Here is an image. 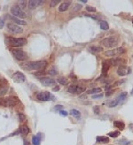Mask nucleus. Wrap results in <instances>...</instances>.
<instances>
[{
    "mask_svg": "<svg viewBox=\"0 0 133 145\" xmlns=\"http://www.w3.org/2000/svg\"><path fill=\"white\" fill-rule=\"evenodd\" d=\"M97 142H102V143H107V142H109V138L106 136H98L97 137Z\"/></svg>",
    "mask_w": 133,
    "mask_h": 145,
    "instance_id": "obj_19",
    "label": "nucleus"
},
{
    "mask_svg": "<svg viewBox=\"0 0 133 145\" xmlns=\"http://www.w3.org/2000/svg\"><path fill=\"white\" fill-rule=\"evenodd\" d=\"M102 97H103V93H99V94H98V95H93V96H92V98H94V99L102 98Z\"/></svg>",
    "mask_w": 133,
    "mask_h": 145,
    "instance_id": "obj_39",
    "label": "nucleus"
},
{
    "mask_svg": "<svg viewBox=\"0 0 133 145\" xmlns=\"http://www.w3.org/2000/svg\"><path fill=\"white\" fill-rule=\"evenodd\" d=\"M76 89H77V86H70L69 88H68V92L69 93H72V94H74V93H76Z\"/></svg>",
    "mask_w": 133,
    "mask_h": 145,
    "instance_id": "obj_32",
    "label": "nucleus"
},
{
    "mask_svg": "<svg viewBox=\"0 0 133 145\" xmlns=\"http://www.w3.org/2000/svg\"><path fill=\"white\" fill-rule=\"evenodd\" d=\"M109 70V64L107 62H104L102 63V76L104 77H107V71Z\"/></svg>",
    "mask_w": 133,
    "mask_h": 145,
    "instance_id": "obj_13",
    "label": "nucleus"
},
{
    "mask_svg": "<svg viewBox=\"0 0 133 145\" xmlns=\"http://www.w3.org/2000/svg\"><path fill=\"white\" fill-rule=\"evenodd\" d=\"M131 95H133V89H132V92H131Z\"/></svg>",
    "mask_w": 133,
    "mask_h": 145,
    "instance_id": "obj_52",
    "label": "nucleus"
},
{
    "mask_svg": "<svg viewBox=\"0 0 133 145\" xmlns=\"http://www.w3.org/2000/svg\"><path fill=\"white\" fill-rule=\"evenodd\" d=\"M10 19L14 22V24H18V25H27V22L25 21H22V20L19 19V18H16L13 16H10Z\"/></svg>",
    "mask_w": 133,
    "mask_h": 145,
    "instance_id": "obj_15",
    "label": "nucleus"
},
{
    "mask_svg": "<svg viewBox=\"0 0 133 145\" xmlns=\"http://www.w3.org/2000/svg\"><path fill=\"white\" fill-rule=\"evenodd\" d=\"M7 91H8V89L6 87H1V88H0V96L5 95L7 93Z\"/></svg>",
    "mask_w": 133,
    "mask_h": 145,
    "instance_id": "obj_31",
    "label": "nucleus"
},
{
    "mask_svg": "<svg viewBox=\"0 0 133 145\" xmlns=\"http://www.w3.org/2000/svg\"><path fill=\"white\" fill-rule=\"evenodd\" d=\"M130 69L126 66V65H120L117 70V74L119 76H125V75L128 74L130 73Z\"/></svg>",
    "mask_w": 133,
    "mask_h": 145,
    "instance_id": "obj_11",
    "label": "nucleus"
},
{
    "mask_svg": "<svg viewBox=\"0 0 133 145\" xmlns=\"http://www.w3.org/2000/svg\"><path fill=\"white\" fill-rule=\"evenodd\" d=\"M4 26H5V21H4V20L2 18H0V29L3 28Z\"/></svg>",
    "mask_w": 133,
    "mask_h": 145,
    "instance_id": "obj_44",
    "label": "nucleus"
},
{
    "mask_svg": "<svg viewBox=\"0 0 133 145\" xmlns=\"http://www.w3.org/2000/svg\"><path fill=\"white\" fill-rule=\"evenodd\" d=\"M125 81H126V80H124V79H122V80H120V81H117L114 84V86H119V85H121V84H122V83H124Z\"/></svg>",
    "mask_w": 133,
    "mask_h": 145,
    "instance_id": "obj_38",
    "label": "nucleus"
},
{
    "mask_svg": "<svg viewBox=\"0 0 133 145\" xmlns=\"http://www.w3.org/2000/svg\"><path fill=\"white\" fill-rule=\"evenodd\" d=\"M74 6H76V7L74 8V11H77V10H80V9L82 8V5H76Z\"/></svg>",
    "mask_w": 133,
    "mask_h": 145,
    "instance_id": "obj_46",
    "label": "nucleus"
},
{
    "mask_svg": "<svg viewBox=\"0 0 133 145\" xmlns=\"http://www.w3.org/2000/svg\"><path fill=\"white\" fill-rule=\"evenodd\" d=\"M70 4H71L70 2H63V3H61L59 6V11L60 12H66V10L69 8Z\"/></svg>",
    "mask_w": 133,
    "mask_h": 145,
    "instance_id": "obj_14",
    "label": "nucleus"
},
{
    "mask_svg": "<svg viewBox=\"0 0 133 145\" xmlns=\"http://www.w3.org/2000/svg\"><path fill=\"white\" fill-rule=\"evenodd\" d=\"M119 104V102H118L117 99H114V100L111 101L109 104H108V107H110V108H113V107L117 106V104Z\"/></svg>",
    "mask_w": 133,
    "mask_h": 145,
    "instance_id": "obj_30",
    "label": "nucleus"
},
{
    "mask_svg": "<svg viewBox=\"0 0 133 145\" xmlns=\"http://www.w3.org/2000/svg\"><path fill=\"white\" fill-rule=\"evenodd\" d=\"M100 92H101V89L100 88H94L87 91L88 94H96V93H100Z\"/></svg>",
    "mask_w": 133,
    "mask_h": 145,
    "instance_id": "obj_26",
    "label": "nucleus"
},
{
    "mask_svg": "<svg viewBox=\"0 0 133 145\" xmlns=\"http://www.w3.org/2000/svg\"><path fill=\"white\" fill-rule=\"evenodd\" d=\"M44 4V1H36V0H29L28 2V6L30 10H33L35 9L36 7L39 6L40 5Z\"/></svg>",
    "mask_w": 133,
    "mask_h": 145,
    "instance_id": "obj_12",
    "label": "nucleus"
},
{
    "mask_svg": "<svg viewBox=\"0 0 133 145\" xmlns=\"http://www.w3.org/2000/svg\"><path fill=\"white\" fill-rule=\"evenodd\" d=\"M99 25H100V27H101V29H103V30H107V29L109 28V26H108V24L106 23V21H100Z\"/></svg>",
    "mask_w": 133,
    "mask_h": 145,
    "instance_id": "obj_24",
    "label": "nucleus"
},
{
    "mask_svg": "<svg viewBox=\"0 0 133 145\" xmlns=\"http://www.w3.org/2000/svg\"><path fill=\"white\" fill-rule=\"evenodd\" d=\"M127 96H128V93H127V92H122V93H121V94L119 95L118 97L116 99H117L118 102L120 103V102H122V101L125 100V99L127 98Z\"/></svg>",
    "mask_w": 133,
    "mask_h": 145,
    "instance_id": "obj_22",
    "label": "nucleus"
},
{
    "mask_svg": "<svg viewBox=\"0 0 133 145\" xmlns=\"http://www.w3.org/2000/svg\"><path fill=\"white\" fill-rule=\"evenodd\" d=\"M93 111H94V113L95 114H99L100 112V108L98 105H95V106L93 107Z\"/></svg>",
    "mask_w": 133,
    "mask_h": 145,
    "instance_id": "obj_34",
    "label": "nucleus"
},
{
    "mask_svg": "<svg viewBox=\"0 0 133 145\" xmlns=\"http://www.w3.org/2000/svg\"><path fill=\"white\" fill-rule=\"evenodd\" d=\"M11 13L12 15H13V17H16V18H21V20L22 19H25V18H27V14H26L25 13H24L22 10L20 8L18 5H15V6H13L11 8Z\"/></svg>",
    "mask_w": 133,
    "mask_h": 145,
    "instance_id": "obj_5",
    "label": "nucleus"
},
{
    "mask_svg": "<svg viewBox=\"0 0 133 145\" xmlns=\"http://www.w3.org/2000/svg\"><path fill=\"white\" fill-rule=\"evenodd\" d=\"M46 66H47V62L46 61H35V62H29L22 65V67L25 68L26 70H36L37 72L44 71Z\"/></svg>",
    "mask_w": 133,
    "mask_h": 145,
    "instance_id": "obj_1",
    "label": "nucleus"
},
{
    "mask_svg": "<svg viewBox=\"0 0 133 145\" xmlns=\"http://www.w3.org/2000/svg\"><path fill=\"white\" fill-rule=\"evenodd\" d=\"M40 81H41L42 84L45 87H50V86H52V85L56 84V81L52 78H43L40 80Z\"/></svg>",
    "mask_w": 133,
    "mask_h": 145,
    "instance_id": "obj_10",
    "label": "nucleus"
},
{
    "mask_svg": "<svg viewBox=\"0 0 133 145\" xmlns=\"http://www.w3.org/2000/svg\"><path fill=\"white\" fill-rule=\"evenodd\" d=\"M117 143L121 145H129L130 144V141H125V140H119L117 141Z\"/></svg>",
    "mask_w": 133,
    "mask_h": 145,
    "instance_id": "obj_33",
    "label": "nucleus"
},
{
    "mask_svg": "<svg viewBox=\"0 0 133 145\" xmlns=\"http://www.w3.org/2000/svg\"><path fill=\"white\" fill-rule=\"evenodd\" d=\"M60 90V87L59 86H56V87H54L53 89H52V91H55V92H57V91H59Z\"/></svg>",
    "mask_w": 133,
    "mask_h": 145,
    "instance_id": "obj_49",
    "label": "nucleus"
},
{
    "mask_svg": "<svg viewBox=\"0 0 133 145\" xmlns=\"http://www.w3.org/2000/svg\"><path fill=\"white\" fill-rule=\"evenodd\" d=\"M84 91H85V88H82V87H77V89H76V93L77 94H81Z\"/></svg>",
    "mask_w": 133,
    "mask_h": 145,
    "instance_id": "obj_35",
    "label": "nucleus"
},
{
    "mask_svg": "<svg viewBox=\"0 0 133 145\" xmlns=\"http://www.w3.org/2000/svg\"><path fill=\"white\" fill-rule=\"evenodd\" d=\"M114 126L115 127V128H119L120 130H123V129L125 128V125H124V123L122 122V121H118V120L114 121Z\"/></svg>",
    "mask_w": 133,
    "mask_h": 145,
    "instance_id": "obj_16",
    "label": "nucleus"
},
{
    "mask_svg": "<svg viewBox=\"0 0 133 145\" xmlns=\"http://www.w3.org/2000/svg\"><path fill=\"white\" fill-rule=\"evenodd\" d=\"M0 9H1V8H0Z\"/></svg>",
    "mask_w": 133,
    "mask_h": 145,
    "instance_id": "obj_54",
    "label": "nucleus"
},
{
    "mask_svg": "<svg viewBox=\"0 0 133 145\" xmlns=\"http://www.w3.org/2000/svg\"><path fill=\"white\" fill-rule=\"evenodd\" d=\"M116 50H117V53H118V54H122V53H124V52H125V51H124V49H123V48H122V47H121V48L116 49Z\"/></svg>",
    "mask_w": 133,
    "mask_h": 145,
    "instance_id": "obj_42",
    "label": "nucleus"
},
{
    "mask_svg": "<svg viewBox=\"0 0 133 145\" xmlns=\"http://www.w3.org/2000/svg\"><path fill=\"white\" fill-rule=\"evenodd\" d=\"M13 55L17 60L19 61H24L28 59V54L22 50H13Z\"/></svg>",
    "mask_w": 133,
    "mask_h": 145,
    "instance_id": "obj_7",
    "label": "nucleus"
},
{
    "mask_svg": "<svg viewBox=\"0 0 133 145\" xmlns=\"http://www.w3.org/2000/svg\"><path fill=\"white\" fill-rule=\"evenodd\" d=\"M108 62L110 63V65H117L120 64L121 62H122V59H119V57H114V59H111L108 60Z\"/></svg>",
    "mask_w": 133,
    "mask_h": 145,
    "instance_id": "obj_17",
    "label": "nucleus"
},
{
    "mask_svg": "<svg viewBox=\"0 0 133 145\" xmlns=\"http://www.w3.org/2000/svg\"><path fill=\"white\" fill-rule=\"evenodd\" d=\"M120 134H121L120 131H114V132L108 133V136L113 137V138H116V137H118Z\"/></svg>",
    "mask_w": 133,
    "mask_h": 145,
    "instance_id": "obj_27",
    "label": "nucleus"
},
{
    "mask_svg": "<svg viewBox=\"0 0 133 145\" xmlns=\"http://www.w3.org/2000/svg\"><path fill=\"white\" fill-rule=\"evenodd\" d=\"M111 87H112V86H110V85H106V88H105V89H106V92H107V91H109V90H111Z\"/></svg>",
    "mask_w": 133,
    "mask_h": 145,
    "instance_id": "obj_48",
    "label": "nucleus"
},
{
    "mask_svg": "<svg viewBox=\"0 0 133 145\" xmlns=\"http://www.w3.org/2000/svg\"><path fill=\"white\" fill-rule=\"evenodd\" d=\"M132 23H133V19H132Z\"/></svg>",
    "mask_w": 133,
    "mask_h": 145,
    "instance_id": "obj_53",
    "label": "nucleus"
},
{
    "mask_svg": "<svg viewBox=\"0 0 133 145\" xmlns=\"http://www.w3.org/2000/svg\"><path fill=\"white\" fill-rule=\"evenodd\" d=\"M37 97L38 100L40 101H54L55 100V96H54L52 93L48 92V91L38 93L37 95Z\"/></svg>",
    "mask_w": 133,
    "mask_h": 145,
    "instance_id": "obj_6",
    "label": "nucleus"
},
{
    "mask_svg": "<svg viewBox=\"0 0 133 145\" xmlns=\"http://www.w3.org/2000/svg\"><path fill=\"white\" fill-rule=\"evenodd\" d=\"M90 50H92V51L93 53H98V52H101L102 51L101 47H98V46H92V48H90Z\"/></svg>",
    "mask_w": 133,
    "mask_h": 145,
    "instance_id": "obj_28",
    "label": "nucleus"
},
{
    "mask_svg": "<svg viewBox=\"0 0 133 145\" xmlns=\"http://www.w3.org/2000/svg\"><path fill=\"white\" fill-rule=\"evenodd\" d=\"M20 133L21 134H28L29 132V127L26 126V125H23L20 128Z\"/></svg>",
    "mask_w": 133,
    "mask_h": 145,
    "instance_id": "obj_20",
    "label": "nucleus"
},
{
    "mask_svg": "<svg viewBox=\"0 0 133 145\" xmlns=\"http://www.w3.org/2000/svg\"><path fill=\"white\" fill-rule=\"evenodd\" d=\"M18 6H19L21 9H25L26 7L28 6V2L27 1H20Z\"/></svg>",
    "mask_w": 133,
    "mask_h": 145,
    "instance_id": "obj_29",
    "label": "nucleus"
},
{
    "mask_svg": "<svg viewBox=\"0 0 133 145\" xmlns=\"http://www.w3.org/2000/svg\"><path fill=\"white\" fill-rule=\"evenodd\" d=\"M60 114L61 115V116H68V112H66V111H63V110H61V111H60Z\"/></svg>",
    "mask_w": 133,
    "mask_h": 145,
    "instance_id": "obj_41",
    "label": "nucleus"
},
{
    "mask_svg": "<svg viewBox=\"0 0 133 145\" xmlns=\"http://www.w3.org/2000/svg\"><path fill=\"white\" fill-rule=\"evenodd\" d=\"M17 103H19L17 97L0 98V105H3V106H14Z\"/></svg>",
    "mask_w": 133,
    "mask_h": 145,
    "instance_id": "obj_4",
    "label": "nucleus"
},
{
    "mask_svg": "<svg viewBox=\"0 0 133 145\" xmlns=\"http://www.w3.org/2000/svg\"><path fill=\"white\" fill-rule=\"evenodd\" d=\"M40 142H41L40 133H38L37 136H33V138H32V143H33V145H40Z\"/></svg>",
    "mask_w": 133,
    "mask_h": 145,
    "instance_id": "obj_18",
    "label": "nucleus"
},
{
    "mask_svg": "<svg viewBox=\"0 0 133 145\" xmlns=\"http://www.w3.org/2000/svg\"><path fill=\"white\" fill-rule=\"evenodd\" d=\"M88 17H90V18H92V19H94V20H97L98 18H97L96 16H93V15H87Z\"/></svg>",
    "mask_w": 133,
    "mask_h": 145,
    "instance_id": "obj_51",
    "label": "nucleus"
},
{
    "mask_svg": "<svg viewBox=\"0 0 133 145\" xmlns=\"http://www.w3.org/2000/svg\"><path fill=\"white\" fill-rule=\"evenodd\" d=\"M129 128L130 129V131H131V132H133V124H130V125H129Z\"/></svg>",
    "mask_w": 133,
    "mask_h": 145,
    "instance_id": "obj_50",
    "label": "nucleus"
},
{
    "mask_svg": "<svg viewBox=\"0 0 133 145\" xmlns=\"http://www.w3.org/2000/svg\"><path fill=\"white\" fill-rule=\"evenodd\" d=\"M49 73L51 75H56L58 73V71L56 70V68L55 67H52V68L51 69V70L49 71Z\"/></svg>",
    "mask_w": 133,
    "mask_h": 145,
    "instance_id": "obj_36",
    "label": "nucleus"
},
{
    "mask_svg": "<svg viewBox=\"0 0 133 145\" xmlns=\"http://www.w3.org/2000/svg\"><path fill=\"white\" fill-rule=\"evenodd\" d=\"M19 119H20V120H21V121H24V120H25V119H26V117H25V115H24V114L20 113V114H19Z\"/></svg>",
    "mask_w": 133,
    "mask_h": 145,
    "instance_id": "obj_43",
    "label": "nucleus"
},
{
    "mask_svg": "<svg viewBox=\"0 0 133 145\" xmlns=\"http://www.w3.org/2000/svg\"><path fill=\"white\" fill-rule=\"evenodd\" d=\"M7 44L12 47H22L27 43L26 38H13V37H7L5 39Z\"/></svg>",
    "mask_w": 133,
    "mask_h": 145,
    "instance_id": "obj_2",
    "label": "nucleus"
},
{
    "mask_svg": "<svg viewBox=\"0 0 133 145\" xmlns=\"http://www.w3.org/2000/svg\"><path fill=\"white\" fill-rule=\"evenodd\" d=\"M7 28L9 31H11L13 34H21L23 32V29L20 26L14 24V23H8L7 24Z\"/></svg>",
    "mask_w": 133,
    "mask_h": 145,
    "instance_id": "obj_9",
    "label": "nucleus"
},
{
    "mask_svg": "<svg viewBox=\"0 0 133 145\" xmlns=\"http://www.w3.org/2000/svg\"><path fill=\"white\" fill-rule=\"evenodd\" d=\"M86 11L92 13V12H96L97 9L95 8V7H92V6H86Z\"/></svg>",
    "mask_w": 133,
    "mask_h": 145,
    "instance_id": "obj_37",
    "label": "nucleus"
},
{
    "mask_svg": "<svg viewBox=\"0 0 133 145\" xmlns=\"http://www.w3.org/2000/svg\"><path fill=\"white\" fill-rule=\"evenodd\" d=\"M113 93H114V91H113L112 89H111V90L107 91V92L106 93V96H111V95L113 94Z\"/></svg>",
    "mask_w": 133,
    "mask_h": 145,
    "instance_id": "obj_47",
    "label": "nucleus"
},
{
    "mask_svg": "<svg viewBox=\"0 0 133 145\" xmlns=\"http://www.w3.org/2000/svg\"><path fill=\"white\" fill-rule=\"evenodd\" d=\"M117 54V50H112V51H107L105 52V56L106 57H114Z\"/></svg>",
    "mask_w": 133,
    "mask_h": 145,
    "instance_id": "obj_23",
    "label": "nucleus"
},
{
    "mask_svg": "<svg viewBox=\"0 0 133 145\" xmlns=\"http://www.w3.org/2000/svg\"><path fill=\"white\" fill-rule=\"evenodd\" d=\"M13 80L16 83H22L26 81V76L24 75V73L18 71V72H15L13 74Z\"/></svg>",
    "mask_w": 133,
    "mask_h": 145,
    "instance_id": "obj_8",
    "label": "nucleus"
},
{
    "mask_svg": "<svg viewBox=\"0 0 133 145\" xmlns=\"http://www.w3.org/2000/svg\"><path fill=\"white\" fill-rule=\"evenodd\" d=\"M102 45L105 46L106 48H114V47L117 46L118 44V40L115 37H107V38H105L101 42Z\"/></svg>",
    "mask_w": 133,
    "mask_h": 145,
    "instance_id": "obj_3",
    "label": "nucleus"
},
{
    "mask_svg": "<svg viewBox=\"0 0 133 145\" xmlns=\"http://www.w3.org/2000/svg\"><path fill=\"white\" fill-rule=\"evenodd\" d=\"M59 3H60L59 0H52V1H51V6L52 7L55 6V5H57Z\"/></svg>",
    "mask_w": 133,
    "mask_h": 145,
    "instance_id": "obj_40",
    "label": "nucleus"
},
{
    "mask_svg": "<svg viewBox=\"0 0 133 145\" xmlns=\"http://www.w3.org/2000/svg\"><path fill=\"white\" fill-rule=\"evenodd\" d=\"M62 108H63V107H62V105L58 104V105H56L55 108H54V109H55V110H58V111H61Z\"/></svg>",
    "mask_w": 133,
    "mask_h": 145,
    "instance_id": "obj_45",
    "label": "nucleus"
},
{
    "mask_svg": "<svg viewBox=\"0 0 133 145\" xmlns=\"http://www.w3.org/2000/svg\"><path fill=\"white\" fill-rule=\"evenodd\" d=\"M58 82H59L60 85H62V86H66V85L68 84V80L66 77H60V78L58 79Z\"/></svg>",
    "mask_w": 133,
    "mask_h": 145,
    "instance_id": "obj_21",
    "label": "nucleus"
},
{
    "mask_svg": "<svg viewBox=\"0 0 133 145\" xmlns=\"http://www.w3.org/2000/svg\"><path fill=\"white\" fill-rule=\"evenodd\" d=\"M70 113H71V115L76 117V118H80V116H81V112L78 110H76V109H72Z\"/></svg>",
    "mask_w": 133,
    "mask_h": 145,
    "instance_id": "obj_25",
    "label": "nucleus"
}]
</instances>
